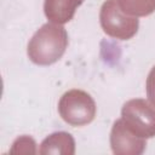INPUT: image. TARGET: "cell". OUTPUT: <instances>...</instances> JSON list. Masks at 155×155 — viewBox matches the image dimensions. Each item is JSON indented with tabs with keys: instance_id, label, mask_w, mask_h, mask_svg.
Here are the masks:
<instances>
[{
	"instance_id": "3957f363",
	"label": "cell",
	"mask_w": 155,
	"mask_h": 155,
	"mask_svg": "<svg viewBox=\"0 0 155 155\" xmlns=\"http://www.w3.org/2000/svg\"><path fill=\"white\" fill-rule=\"evenodd\" d=\"M101 25L104 33L119 40H128L136 35L139 23L137 17L125 13L116 0H107L99 13Z\"/></svg>"
},
{
	"instance_id": "ba28073f",
	"label": "cell",
	"mask_w": 155,
	"mask_h": 155,
	"mask_svg": "<svg viewBox=\"0 0 155 155\" xmlns=\"http://www.w3.org/2000/svg\"><path fill=\"white\" fill-rule=\"evenodd\" d=\"M120 8L133 17L149 16L155 11V0H116Z\"/></svg>"
},
{
	"instance_id": "5b68a950",
	"label": "cell",
	"mask_w": 155,
	"mask_h": 155,
	"mask_svg": "<svg viewBox=\"0 0 155 155\" xmlns=\"http://www.w3.org/2000/svg\"><path fill=\"white\" fill-rule=\"evenodd\" d=\"M110 144L114 154L120 155H137L144 151L147 142L144 138H140L133 134L122 122L121 119L115 121L111 133H110Z\"/></svg>"
},
{
	"instance_id": "9c48e42d",
	"label": "cell",
	"mask_w": 155,
	"mask_h": 155,
	"mask_svg": "<svg viewBox=\"0 0 155 155\" xmlns=\"http://www.w3.org/2000/svg\"><path fill=\"white\" fill-rule=\"evenodd\" d=\"M147 96L149 103L155 108V65L151 68L147 78Z\"/></svg>"
},
{
	"instance_id": "7a4b0ae2",
	"label": "cell",
	"mask_w": 155,
	"mask_h": 155,
	"mask_svg": "<svg viewBox=\"0 0 155 155\" xmlns=\"http://www.w3.org/2000/svg\"><path fill=\"white\" fill-rule=\"evenodd\" d=\"M61 117L71 126H85L96 116V103L92 97L82 90L65 92L58 103Z\"/></svg>"
},
{
	"instance_id": "6da1fadb",
	"label": "cell",
	"mask_w": 155,
	"mask_h": 155,
	"mask_svg": "<svg viewBox=\"0 0 155 155\" xmlns=\"http://www.w3.org/2000/svg\"><path fill=\"white\" fill-rule=\"evenodd\" d=\"M68 47V34L57 23L44 24L30 39L28 44V57L38 65H50L56 63Z\"/></svg>"
},
{
	"instance_id": "277c9868",
	"label": "cell",
	"mask_w": 155,
	"mask_h": 155,
	"mask_svg": "<svg viewBox=\"0 0 155 155\" xmlns=\"http://www.w3.org/2000/svg\"><path fill=\"white\" fill-rule=\"evenodd\" d=\"M124 125L140 138L155 137V108L144 99H131L121 110Z\"/></svg>"
},
{
	"instance_id": "52a82bcc",
	"label": "cell",
	"mask_w": 155,
	"mask_h": 155,
	"mask_svg": "<svg viewBox=\"0 0 155 155\" xmlns=\"http://www.w3.org/2000/svg\"><path fill=\"white\" fill-rule=\"evenodd\" d=\"M74 139L67 132H57L47 137L39 150L40 154H74Z\"/></svg>"
},
{
	"instance_id": "8992f818",
	"label": "cell",
	"mask_w": 155,
	"mask_h": 155,
	"mask_svg": "<svg viewBox=\"0 0 155 155\" xmlns=\"http://www.w3.org/2000/svg\"><path fill=\"white\" fill-rule=\"evenodd\" d=\"M84 0H45L44 11L52 23L63 24L74 17L76 8Z\"/></svg>"
}]
</instances>
